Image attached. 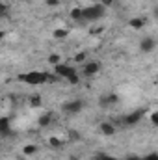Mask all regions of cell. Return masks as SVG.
<instances>
[{"label": "cell", "mask_w": 158, "mask_h": 160, "mask_svg": "<svg viewBox=\"0 0 158 160\" xmlns=\"http://www.w3.org/2000/svg\"><path fill=\"white\" fill-rule=\"evenodd\" d=\"M145 22H147V21H145V19H141V17H134V19H130V21H128V26H130V28H134V30H141V28L145 26Z\"/></svg>", "instance_id": "11"}, {"label": "cell", "mask_w": 158, "mask_h": 160, "mask_svg": "<svg viewBox=\"0 0 158 160\" xmlns=\"http://www.w3.org/2000/svg\"><path fill=\"white\" fill-rule=\"evenodd\" d=\"M54 71H56V77H58V78H69L71 75L77 73L73 65H65V63H58V65H54Z\"/></svg>", "instance_id": "3"}, {"label": "cell", "mask_w": 158, "mask_h": 160, "mask_svg": "<svg viewBox=\"0 0 158 160\" xmlns=\"http://www.w3.org/2000/svg\"><path fill=\"white\" fill-rule=\"evenodd\" d=\"M21 2H30V0H21Z\"/></svg>", "instance_id": "30"}, {"label": "cell", "mask_w": 158, "mask_h": 160, "mask_svg": "<svg viewBox=\"0 0 158 160\" xmlns=\"http://www.w3.org/2000/svg\"><path fill=\"white\" fill-rule=\"evenodd\" d=\"M151 123H153V125H158V114H156V112H153V114H151Z\"/></svg>", "instance_id": "26"}, {"label": "cell", "mask_w": 158, "mask_h": 160, "mask_svg": "<svg viewBox=\"0 0 158 160\" xmlns=\"http://www.w3.org/2000/svg\"><path fill=\"white\" fill-rule=\"evenodd\" d=\"M155 48H156V41L153 39V38H143L141 43H140V50H141V52H145V54L153 52Z\"/></svg>", "instance_id": "6"}, {"label": "cell", "mask_w": 158, "mask_h": 160, "mask_svg": "<svg viewBox=\"0 0 158 160\" xmlns=\"http://www.w3.org/2000/svg\"><path fill=\"white\" fill-rule=\"evenodd\" d=\"M11 127H9V119L7 118H0V138H7L11 136Z\"/></svg>", "instance_id": "9"}, {"label": "cell", "mask_w": 158, "mask_h": 160, "mask_svg": "<svg viewBox=\"0 0 158 160\" xmlns=\"http://www.w3.org/2000/svg\"><path fill=\"white\" fill-rule=\"evenodd\" d=\"M99 130H101V134H104V136H114L117 128H116L114 123H110V121H102V123L99 125Z\"/></svg>", "instance_id": "7"}, {"label": "cell", "mask_w": 158, "mask_h": 160, "mask_svg": "<svg viewBox=\"0 0 158 160\" xmlns=\"http://www.w3.org/2000/svg\"><path fill=\"white\" fill-rule=\"evenodd\" d=\"M60 0H47V6H58Z\"/></svg>", "instance_id": "27"}, {"label": "cell", "mask_w": 158, "mask_h": 160, "mask_svg": "<svg viewBox=\"0 0 158 160\" xmlns=\"http://www.w3.org/2000/svg\"><path fill=\"white\" fill-rule=\"evenodd\" d=\"M125 160H141V157H138V155H134V153H130V155H126Z\"/></svg>", "instance_id": "25"}, {"label": "cell", "mask_w": 158, "mask_h": 160, "mask_svg": "<svg viewBox=\"0 0 158 160\" xmlns=\"http://www.w3.org/2000/svg\"><path fill=\"white\" fill-rule=\"evenodd\" d=\"M117 101H119V97L116 93H106V95L101 97V104H102V106H106V104H116Z\"/></svg>", "instance_id": "10"}, {"label": "cell", "mask_w": 158, "mask_h": 160, "mask_svg": "<svg viewBox=\"0 0 158 160\" xmlns=\"http://www.w3.org/2000/svg\"><path fill=\"white\" fill-rule=\"evenodd\" d=\"M52 36H54V38H56V39H65V38H67V36H69V32H67V30H65V28H56V30H54V34H52Z\"/></svg>", "instance_id": "13"}, {"label": "cell", "mask_w": 158, "mask_h": 160, "mask_svg": "<svg viewBox=\"0 0 158 160\" xmlns=\"http://www.w3.org/2000/svg\"><path fill=\"white\" fill-rule=\"evenodd\" d=\"M104 15H106V8L102 4H95V6L82 8V21H99Z\"/></svg>", "instance_id": "1"}, {"label": "cell", "mask_w": 158, "mask_h": 160, "mask_svg": "<svg viewBox=\"0 0 158 160\" xmlns=\"http://www.w3.org/2000/svg\"><path fill=\"white\" fill-rule=\"evenodd\" d=\"M84 106H86L84 101H69V102H65V104L62 106V110H63L65 114H78V112L84 110Z\"/></svg>", "instance_id": "4"}, {"label": "cell", "mask_w": 158, "mask_h": 160, "mask_svg": "<svg viewBox=\"0 0 158 160\" xmlns=\"http://www.w3.org/2000/svg\"><path fill=\"white\" fill-rule=\"evenodd\" d=\"M48 63H50V65H58V63H60V56H56V54L48 56Z\"/></svg>", "instance_id": "20"}, {"label": "cell", "mask_w": 158, "mask_h": 160, "mask_svg": "<svg viewBox=\"0 0 158 160\" xmlns=\"http://www.w3.org/2000/svg\"><path fill=\"white\" fill-rule=\"evenodd\" d=\"M67 80H69V82H71L73 86H77V84L80 82V78H78V75H77V73H75V75H71V77H69Z\"/></svg>", "instance_id": "22"}, {"label": "cell", "mask_w": 158, "mask_h": 160, "mask_svg": "<svg viewBox=\"0 0 158 160\" xmlns=\"http://www.w3.org/2000/svg\"><path fill=\"white\" fill-rule=\"evenodd\" d=\"M112 2H114V0H99V4H102L104 8H106V6H110Z\"/></svg>", "instance_id": "28"}, {"label": "cell", "mask_w": 158, "mask_h": 160, "mask_svg": "<svg viewBox=\"0 0 158 160\" xmlns=\"http://www.w3.org/2000/svg\"><path fill=\"white\" fill-rule=\"evenodd\" d=\"M95 160H117V158H114V157H110L106 153H97L95 155Z\"/></svg>", "instance_id": "19"}, {"label": "cell", "mask_w": 158, "mask_h": 160, "mask_svg": "<svg viewBox=\"0 0 158 160\" xmlns=\"http://www.w3.org/2000/svg\"><path fill=\"white\" fill-rule=\"evenodd\" d=\"M141 160H158V153H149L147 157H143Z\"/></svg>", "instance_id": "23"}, {"label": "cell", "mask_w": 158, "mask_h": 160, "mask_svg": "<svg viewBox=\"0 0 158 160\" xmlns=\"http://www.w3.org/2000/svg\"><path fill=\"white\" fill-rule=\"evenodd\" d=\"M69 138H71V142H78L80 134L77 132V130H69Z\"/></svg>", "instance_id": "21"}, {"label": "cell", "mask_w": 158, "mask_h": 160, "mask_svg": "<svg viewBox=\"0 0 158 160\" xmlns=\"http://www.w3.org/2000/svg\"><path fill=\"white\" fill-rule=\"evenodd\" d=\"M22 153L24 155H34V153H37V145H26L22 149Z\"/></svg>", "instance_id": "17"}, {"label": "cell", "mask_w": 158, "mask_h": 160, "mask_svg": "<svg viewBox=\"0 0 158 160\" xmlns=\"http://www.w3.org/2000/svg\"><path fill=\"white\" fill-rule=\"evenodd\" d=\"M75 60H77V62H84V60H86V52H78V54H77V56H75Z\"/></svg>", "instance_id": "24"}, {"label": "cell", "mask_w": 158, "mask_h": 160, "mask_svg": "<svg viewBox=\"0 0 158 160\" xmlns=\"http://www.w3.org/2000/svg\"><path fill=\"white\" fill-rule=\"evenodd\" d=\"M52 119H54V114H52V112H47V114H43L39 118L37 123H39V127H48V125L52 123Z\"/></svg>", "instance_id": "12"}, {"label": "cell", "mask_w": 158, "mask_h": 160, "mask_svg": "<svg viewBox=\"0 0 158 160\" xmlns=\"http://www.w3.org/2000/svg\"><path fill=\"white\" fill-rule=\"evenodd\" d=\"M19 78L22 80V82H26V84H30V86H39V84L48 82V75L43 73V71H30V73L21 75Z\"/></svg>", "instance_id": "2"}, {"label": "cell", "mask_w": 158, "mask_h": 160, "mask_svg": "<svg viewBox=\"0 0 158 160\" xmlns=\"http://www.w3.org/2000/svg\"><path fill=\"white\" fill-rule=\"evenodd\" d=\"M141 118H143V110H136V112H132V114L123 118V125L125 127H134V125H138L141 121Z\"/></svg>", "instance_id": "5"}, {"label": "cell", "mask_w": 158, "mask_h": 160, "mask_svg": "<svg viewBox=\"0 0 158 160\" xmlns=\"http://www.w3.org/2000/svg\"><path fill=\"white\" fill-rule=\"evenodd\" d=\"M99 71H101V63H97V62H89V63L84 65V75L86 77H95Z\"/></svg>", "instance_id": "8"}, {"label": "cell", "mask_w": 158, "mask_h": 160, "mask_svg": "<svg viewBox=\"0 0 158 160\" xmlns=\"http://www.w3.org/2000/svg\"><path fill=\"white\" fill-rule=\"evenodd\" d=\"M69 17L73 21H82V8H73L71 13H69Z\"/></svg>", "instance_id": "14"}, {"label": "cell", "mask_w": 158, "mask_h": 160, "mask_svg": "<svg viewBox=\"0 0 158 160\" xmlns=\"http://www.w3.org/2000/svg\"><path fill=\"white\" fill-rule=\"evenodd\" d=\"M4 36H6V34H4V32H0V39H2V38H4Z\"/></svg>", "instance_id": "29"}, {"label": "cell", "mask_w": 158, "mask_h": 160, "mask_svg": "<svg viewBox=\"0 0 158 160\" xmlns=\"http://www.w3.org/2000/svg\"><path fill=\"white\" fill-rule=\"evenodd\" d=\"M43 104V99H41V95H32L30 97V106H34V108H37Z\"/></svg>", "instance_id": "15"}, {"label": "cell", "mask_w": 158, "mask_h": 160, "mask_svg": "<svg viewBox=\"0 0 158 160\" xmlns=\"http://www.w3.org/2000/svg\"><path fill=\"white\" fill-rule=\"evenodd\" d=\"M48 145H50V147H54V149H60V147H62V140L52 136V138L48 140Z\"/></svg>", "instance_id": "16"}, {"label": "cell", "mask_w": 158, "mask_h": 160, "mask_svg": "<svg viewBox=\"0 0 158 160\" xmlns=\"http://www.w3.org/2000/svg\"><path fill=\"white\" fill-rule=\"evenodd\" d=\"M7 15H9V8L4 2H0V17H7Z\"/></svg>", "instance_id": "18"}]
</instances>
